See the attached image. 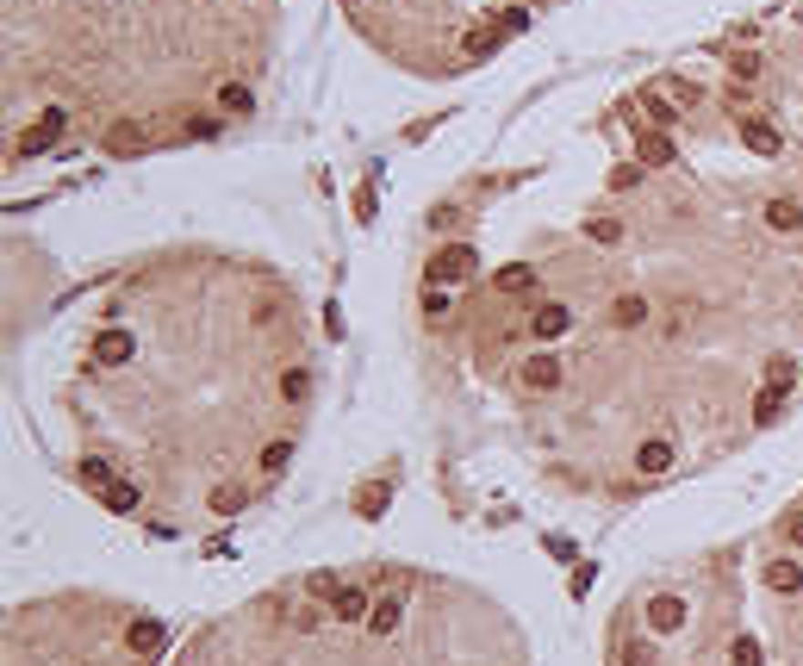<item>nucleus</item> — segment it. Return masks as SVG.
<instances>
[{"instance_id":"1","label":"nucleus","mask_w":803,"mask_h":666,"mask_svg":"<svg viewBox=\"0 0 803 666\" xmlns=\"http://www.w3.org/2000/svg\"><path fill=\"white\" fill-rule=\"evenodd\" d=\"M63 131H69V106H44L37 125H26V131L13 138V156H50Z\"/></svg>"},{"instance_id":"2","label":"nucleus","mask_w":803,"mask_h":666,"mask_svg":"<svg viewBox=\"0 0 803 666\" xmlns=\"http://www.w3.org/2000/svg\"><path fill=\"white\" fill-rule=\"evenodd\" d=\"M474 268H480V255H474V249H467V244H449V249H436V255H430V286L467 281Z\"/></svg>"},{"instance_id":"3","label":"nucleus","mask_w":803,"mask_h":666,"mask_svg":"<svg viewBox=\"0 0 803 666\" xmlns=\"http://www.w3.org/2000/svg\"><path fill=\"white\" fill-rule=\"evenodd\" d=\"M131 349H138L131 330H100V337H94V368H125Z\"/></svg>"},{"instance_id":"4","label":"nucleus","mask_w":803,"mask_h":666,"mask_svg":"<svg viewBox=\"0 0 803 666\" xmlns=\"http://www.w3.org/2000/svg\"><path fill=\"white\" fill-rule=\"evenodd\" d=\"M162 641H169V630H162L156 617H138V623L125 630V648H131V654H143V661H150V654H162Z\"/></svg>"},{"instance_id":"5","label":"nucleus","mask_w":803,"mask_h":666,"mask_svg":"<svg viewBox=\"0 0 803 666\" xmlns=\"http://www.w3.org/2000/svg\"><path fill=\"white\" fill-rule=\"evenodd\" d=\"M567 324H573V312H567V306H536V317H529L536 343H560V337H567Z\"/></svg>"},{"instance_id":"6","label":"nucleus","mask_w":803,"mask_h":666,"mask_svg":"<svg viewBox=\"0 0 803 666\" xmlns=\"http://www.w3.org/2000/svg\"><path fill=\"white\" fill-rule=\"evenodd\" d=\"M524 386H536V392H548V386H560V361L548 349H536L524 361Z\"/></svg>"},{"instance_id":"7","label":"nucleus","mask_w":803,"mask_h":666,"mask_svg":"<svg viewBox=\"0 0 803 666\" xmlns=\"http://www.w3.org/2000/svg\"><path fill=\"white\" fill-rule=\"evenodd\" d=\"M635 162H641V169H666V162H673V138H666V131H641Z\"/></svg>"},{"instance_id":"8","label":"nucleus","mask_w":803,"mask_h":666,"mask_svg":"<svg viewBox=\"0 0 803 666\" xmlns=\"http://www.w3.org/2000/svg\"><path fill=\"white\" fill-rule=\"evenodd\" d=\"M635 467H641L648 480H654V473H666V467H673V442H666V436H648V442L635 449Z\"/></svg>"},{"instance_id":"9","label":"nucleus","mask_w":803,"mask_h":666,"mask_svg":"<svg viewBox=\"0 0 803 666\" xmlns=\"http://www.w3.org/2000/svg\"><path fill=\"white\" fill-rule=\"evenodd\" d=\"M330 617H343V623L368 617V586H337L330 592Z\"/></svg>"},{"instance_id":"10","label":"nucleus","mask_w":803,"mask_h":666,"mask_svg":"<svg viewBox=\"0 0 803 666\" xmlns=\"http://www.w3.org/2000/svg\"><path fill=\"white\" fill-rule=\"evenodd\" d=\"M741 143H747L754 156H778V131H772L766 119H741Z\"/></svg>"},{"instance_id":"11","label":"nucleus","mask_w":803,"mask_h":666,"mask_svg":"<svg viewBox=\"0 0 803 666\" xmlns=\"http://www.w3.org/2000/svg\"><path fill=\"white\" fill-rule=\"evenodd\" d=\"M648 623L673 635L679 623H685V598H648Z\"/></svg>"},{"instance_id":"12","label":"nucleus","mask_w":803,"mask_h":666,"mask_svg":"<svg viewBox=\"0 0 803 666\" xmlns=\"http://www.w3.org/2000/svg\"><path fill=\"white\" fill-rule=\"evenodd\" d=\"M100 505L112 517H131V511H138V486H131V480H112V486H100Z\"/></svg>"},{"instance_id":"13","label":"nucleus","mask_w":803,"mask_h":666,"mask_svg":"<svg viewBox=\"0 0 803 666\" xmlns=\"http://www.w3.org/2000/svg\"><path fill=\"white\" fill-rule=\"evenodd\" d=\"M766 586L772 592H803V567L798 561H766Z\"/></svg>"},{"instance_id":"14","label":"nucleus","mask_w":803,"mask_h":666,"mask_svg":"<svg viewBox=\"0 0 803 666\" xmlns=\"http://www.w3.org/2000/svg\"><path fill=\"white\" fill-rule=\"evenodd\" d=\"M138 143H143V131L131 119H119V125L106 131V150H112V156H138Z\"/></svg>"},{"instance_id":"15","label":"nucleus","mask_w":803,"mask_h":666,"mask_svg":"<svg viewBox=\"0 0 803 666\" xmlns=\"http://www.w3.org/2000/svg\"><path fill=\"white\" fill-rule=\"evenodd\" d=\"M399 617H405V604H399V598H381V604L368 610V630H374V635H392V630H399Z\"/></svg>"},{"instance_id":"16","label":"nucleus","mask_w":803,"mask_h":666,"mask_svg":"<svg viewBox=\"0 0 803 666\" xmlns=\"http://www.w3.org/2000/svg\"><path fill=\"white\" fill-rule=\"evenodd\" d=\"M492 286H498V293H529V286H536V268L511 262V268H498V275H492Z\"/></svg>"},{"instance_id":"17","label":"nucleus","mask_w":803,"mask_h":666,"mask_svg":"<svg viewBox=\"0 0 803 666\" xmlns=\"http://www.w3.org/2000/svg\"><path fill=\"white\" fill-rule=\"evenodd\" d=\"M218 106H224V112H237V119H244V112H256V94H249L244 81H224V88H218Z\"/></svg>"},{"instance_id":"18","label":"nucleus","mask_w":803,"mask_h":666,"mask_svg":"<svg viewBox=\"0 0 803 666\" xmlns=\"http://www.w3.org/2000/svg\"><path fill=\"white\" fill-rule=\"evenodd\" d=\"M498 37H505L498 26H480V32H467V37H461V50H467L474 63H480V57H492V50H498Z\"/></svg>"},{"instance_id":"19","label":"nucleus","mask_w":803,"mask_h":666,"mask_svg":"<svg viewBox=\"0 0 803 666\" xmlns=\"http://www.w3.org/2000/svg\"><path fill=\"white\" fill-rule=\"evenodd\" d=\"M766 224H772V231H798V224H803V206H798V200H772V206H766Z\"/></svg>"},{"instance_id":"20","label":"nucleus","mask_w":803,"mask_h":666,"mask_svg":"<svg viewBox=\"0 0 803 666\" xmlns=\"http://www.w3.org/2000/svg\"><path fill=\"white\" fill-rule=\"evenodd\" d=\"M641 317H648V299H617V306H610V324H617V330H635Z\"/></svg>"},{"instance_id":"21","label":"nucleus","mask_w":803,"mask_h":666,"mask_svg":"<svg viewBox=\"0 0 803 666\" xmlns=\"http://www.w3.org/2000/svg\"><path fill=\"white\" fill-rule=\"evenodd\" d=\"M244 505H249V492H244V486H218V492H212V511H218V517H237Z\"/></svg>"},{"instance_id":"22","label":"nucleus","mask_w":803,"mask_h":666,"mask_svg":"<svg viewBox=\"0 0 803 666\" xmlns=\"http://www.w3.org/2000/svg\"><path fill=\"white\" fill-rule=\"evenodd\" d=\"M386 492H392L386 480H374V486H361V498H355V511H361V517H381V511H386Z\"/></svg>"},{"instance_id":"23","label":"nucleus","mask_w":803,"mask_h":666,"mask_svg":"<svg viewBox=\"0 0 803 666\" xmlns=\"http://www.w3.org/2000/svg\"><path fill=\"white\" fill-rule=\"evenodd\" d=\"M772 418H778V380H772V386H760V399H754V423L766 430Z\"/></svg>"},{"instance_id":"24","label":"nucleus","mask_w":803,"mask_h":666,"mask_svg":"<svg viewBox=\"0 0 803 666\" xmlns=\"http://www.w3.org/2000/svg\"><path fill=\"white\" fill-rule=\"evenodd\" d=\"M81 486H94V492L112 486V467H106L100 455H88V461H81Z\"/></svg>"},{"instance_id":"25","label":"nucleus","mask_w":803,"mask_h":666,"mask_svg":"<svg viewBox=\"0 0 803 666\" xmlns=\"http://www.w3.org/2000/svg\"><path fill=\"white\" fill-rule=\"evenodd\" d=\"M287 461H293V442H268V449H262V473L275 480V473L287 467Z\"/></svg>"},{"instance_id":"26","label":"nucleus","mask_w":803,"mask_h":666,"mask_svg":"<svg viewBox=\"0 0 803 666\" xmlns=\"http://www.w3.org/2000/svg\"><path fill=\"white\" fill-rule=\"evenodd\" d=\"M586 237H592V244H623V224H617V218H592Z\"/></svg>"},{"instance_id":"27","label":"nucleus","mask_w":803,"mask_h":666,"mask_svg":"<svg viewBox=\"0 0 803 666\" xmlns=\"http://www.w3.org/2000/svg\"><path fill=\"white\" fill-rule=\"evenodd\" d=\"M735 666H766V648H760L754 635H741V641H735Z\"/></svg>"},{"instance_id":"28","label":"nucleus","mask_w":803,"mask_h":666,"mask_svg":"<svg viewBox=\"0 0 803 666\" xmlns=\"http://www.w3.org/2000/svg\"><path fill=\"white\" fill-rule=\"evenodd\" d=\"M729 69H735V81H754V75H760V50H735Z\"/></svg>"},{"instance_id":"29","label":"nucleus","mask_w":803,"mask_h":666,"mask_svg":"<svg viewBox=\"0 0 803 666\" xmlns=\"http://www.w3.org/2000/svg\"><path fill=\"white\" fill-rule=\"evenodd\" d=\"M280 392H287V399H306V392H312V374H306V368H287Z\"/></svg>"},{"instance_id":"30","label":"nucleus","mask_w":803,"mask_h":666,"mask_svg":"<svg viewBox=\"0 0 803 666\" xmlns=\"http://www.w3.org/2000/svg\"><path fill=\"white\" fill-rule=\"evenodd\" d=\"M318 617H324L318 604H293V617H287V623H293V630H306V635H312V630H318Z\"/></svg>"},{"instance_id":"31","label":"nucleus","mask_w":803,"mask_h":666,"mask_svg":"<svg viewBox=\"0 0 803 666\" xmlns=\"http://www.w3.org/2000/svg\"><path fill=\"white\" fill-rule=\"evenodd\" d=\"M623 666H654V648L648 641H623Z\"/></svg>"},{"instance_id":"32","label":"nucleus","mask_w":803,"mask_h":666,"mask_svg":"<svg viewBox=\"0 0 803 666\" xmlns=\"http://www.w3.org/2000/svg\"><path fill=\"white\" fill-rule=\"evenodd\" d=\"M648 175V169H641V162H623V169H610V187H635V181Z\"/></svg>"},{"instance_id":"33","label":"nucleus","mask_w":803,"mask_h":666,"mask_svg":"<svg viewBox=\"0 0 803 666\" xmlns=\"http://www.w3.org/2000/svg\"><path fill=\"white\" fill-rule=\"evenodd\" d=\"M524 26H529V13H524V6H511V13H498V32H524Z\"/></svg>"},{"instance_id":"34","label":"nucleus","mask_w":803,"mask_h":666,"mask_svg":"<svg viewBox=\"0 0 803 666\" xmlns=\"http://www.w3.org/2000/svg\"><path fill=\"white\" fill-rule=\"evenodd\" d=\"M423 312L443 317V312H449V293H443V286H430V293H423Z\"/></svg>"},{"instance_id":"35","label":"nucleus","mask_w":803,"mask_h":666,"mask_svg":"<svg viewBox=\"0 0 803 666\" xmlns=\"http://www.w3.org/2000/svg\"><path fill=\"white\" fill-rule=\"evenodd\" d=\"M791 542H798V548H803V517H791Z\"/></svg>"}]
</instances>
